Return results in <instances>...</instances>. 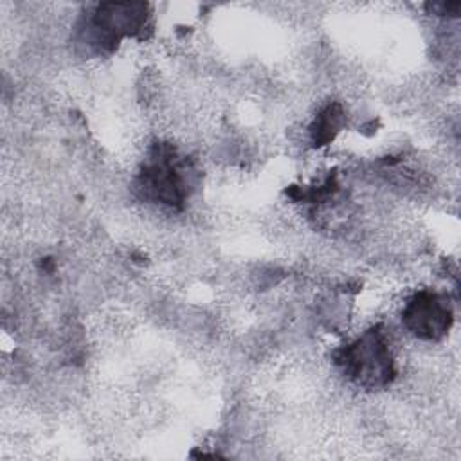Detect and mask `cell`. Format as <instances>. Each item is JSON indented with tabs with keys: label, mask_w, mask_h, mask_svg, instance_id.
<instances>
[{
	"label": "cell",
	"mask_w": 461,
	"mask_h": 461,
	"mask_svg": "<svg viewBox=\"0 0 461 461\" xmlns=\"http://www.w3.org/2000/svg\"><path fill=\"white\" fill-rule=\"evenodd\" d=\"M340 119H342V110L337 104H330L328 108H324L319 117L315 119L313 126H312V137L313 142L317 146L328 142L333 139V135L339 131L337 128L340 126Z\"/></svg>",
	"instance_id": "3"
},
{
	"label": "cell",
	"mask_w": 461,
	"mask_h": 461,
	"mask_svg": "<svg viewBox=\"0 0 461 461\" xmlns=\"http://www.w3.org/2000/svg\"><path fill=\"white\" fill-rule=\"evenodd\" d=\"M337 364L357 384L385 385L394 375V360L384 331L369 330L337 353Z\"/></svg>",
	"instance_id": "1"
},
{
	"label": "cell",
	"mask_w": 461,
	"mask_h": 461,
	"mask_svg": "<svg viewBox=\"0 0 461 461\" xmlns=\"http://www.w3.org/2000/svg\"><path fill=\"white\" fill-rule=\"evenodd\" d=\"M403 322L416 337L436 340L447 333L452 322V312L441 295L434 292H420L407 303Z\"/></svg>",
	"instance_id": "2"
}]
</instances>
